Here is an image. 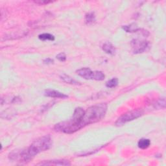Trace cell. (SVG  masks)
I'll list each match as a JSON object with an SVG mask.
<instances>
[{"instance_id":"cell-15","label":"cell","mask_w":166,"mask_h":166,"mask_svg":"<svg viewBox=\"0 0 166 166\" xmlns=\"http://www.w3.org/2000/svg\"><path fill=\"white\" fill-rule=\"evenodd\" d=\"M118 85V79L117 78H113L109 81H107L106 83V86L107 88H114Z\"/></svg>"},{"instance_id":"cell-7","label":"cell","mask_w":166,"mask_h":166,"mask_svg":"<svg viewBox=\"0 0 166 166\" xmlns=\"http://www.w3.org/2000/svg\"><path fill=\"white\" fill-rule=\"evenodd\" d=\"M38 165H70L71 164L68 160H47L43 162H40Z\"/></svg>"},{"instance_id":"cell-9","label":"cell","mask_w":166,"mask_h":166,"mask_svg":"<svg viewBox=\"0 0 166 166\" xmlns=\"http://www.w3.org/2000/svg\"><path fill=\"white\" fill-rule=\"evenodd\" d=\"M103 50L107 54L114 55L115 53V48L110 42H106L103 45Z\"/></svg>"},{"instance_id":"cell-6","label":"cell","mask_w":166,"mask_h":166,"mask_svg":"<svg viewBox=\"0 0 166 166\" xmlns=\"http://www.w3.org/2000/svg\"><path fill=\"white\" fill-rule=\"evenodd\" d=\"M78 76L83 77L85 79L94 80V71H92L88 68H83L77 70L76 71Z\"/></svg>"},{"instance_id":"cell-18","label":"cell","mask_w":166,"mask_h":166,"mask_svg":"<svg viewBox=\"0 0 166 166\" xmlns=\"http://www.w3.org/2000/svg\"><path fill=\"white\" fill-rule=\"evenodd\" d=\"M53 60L51 59H49V58H48V59H46L44 61V63L46 64H52L53 63Z\"/></svg>"},{"instance_id":"cell-14","label":"cell","mask_w":166,"mask_h":166,"mask_svg":"<svg viewBox=\"0 0 166 166\" xmlns=\"http://www.w3.org/2000/svg\"><path fill=\"white\" fill-rule=\"evenodd\" d=\"M95 21V16L94 12L88 13L85 16V22L86 24L93 23Z\"/></svg>"},{"instance_id":"cell-5","label":"cell","mask_w":166,"mask_h":166,"mask_svg":"<svg viewBox=\"0 0 166 166\" xmlns=\"http://www.w3.org/2000/svg\"><path fill=\"white\" fill-rule=\"evenodd\" d=\"M131 46L134 53L138 54L146 51L147 49L149 48V43L145 40L136 39L132 41Z\"/></svg>"},{"instance_id":"cell-3","label":"cell","mask_w":166,"mask_h":166,"mask_svg":"<svg viewBox=\"0 0 166 166\" xmlns=\"http://www.w3.org/2000/svg\"><path fill=\"white\" fill-rule=\"evenodd\" d=\"M52 145V140L49 136H44L36 139L27 149L28 154L31 159L38 154L50 149Z\"/></svg>"},{"instance_id":"cell-1","label":"cell","mask_w":166,"mask_h":166,"mask_svg":"<svg viewBox=\"0 0 166 166\" xmlns=\"http://www.w3.org/2000/svg\"><path fill=\"white\" fill-rule=\"evenodd\" d=\"M85 110L82 108H77L75 110L72 117L67 120L57 123L55 126V130L58 132L66 134H73L84 127L82 123V118Z\"/></svg>"},{"instance_id":"cell-13","label":"cell","mask_w":166,"mask_h":166,"mask_svg":"<svg viewBox=\"0 0 166 166\" xmlns=\"http://www.w3.org/2000/svg\"><path fill=\"white\" fill-rule=\"evenodd\" d=\"M122 28L128 32H137L138 30H139V29H138L137 26H136L135 24H131L130 26H124L122 27Z\"/></svg>"},{"instance_id":"cell-11","label":"cell","mask_w":166,"mask_h":166,"mask_svg":"<svg viewBox=\"0 0 166 166\" xmlns=\"http://www.w3.org/2000/svg\"><path fill=\"white\" fill-rule=\"evenodd\" d=\"M151 145V141L149 139H145V138H142L139 140V142L138 143V147L142 149H145L148 148Z\"/></svg>"},{"instance_id":"cell-8","label":"cell","mask_w":166,"mask_h":166,"mask_svg":"<svg viewBox=\"0 0 166 166\" xmlns=\"http://www.w3.org/2000/svg\"><path fill=\"white\" fill-rule=\"evenodd\" d=\"M44 94L47 97H50L52 98H60V99H65L68 97V95H66L61 92H59V91L54 90H46L44 92Z\"/></svg>"},{"instance_id":"cell-17","label":"cell","mask_w":166,"mask_h":166,"mask_svg":"<svg viewBox=\"0 0 166 166\" xmlns=\"http://www.w3.org/2000/svg\"><path fill=\"white\" fill-rule=\"evenodd\" d=\"M36 3L39 4V5H46V4H49L50 3H52L51 1H42V0H39V1H35V2Z\"/></svg>"},{"instance_id":"cell-4","label":"cell","mask_w":166,"mask_h":166,"mask_svg":"<svg viewBox=\"0 0 166 166\" xmlns=\"http://www.w3.org/2000/svg\"><path fill=\"white\" fill-rule=\"evenodd\" d=\"M142 114L143 112H142V110H134L129 111L125 114H124L123 115H122L121 117H120L118 119V120L116 121L115 124L118 127L122 126L124 124L127 123V122H129L136 118H138L142 115Z\"/></svg>"},{"instance_id":"cell-16","label":"cell","mask_w":166,"mask_h":166,"mask_svg":"<svg viewBox=\"0 0 166 166\" xmlns=\"http://www.w3.org/2000/svg\"><path fill=\"white\" fill-rule=\"evenodd\" d=\"M56 59L61 62H64L66 60V56L65 53H61L59 55H56Z\"/></svg>"},{"instance_id":"cell-12","label":"cell","mask_w":166,"mask_h":166,"mask_svg":"<svg viewBox=\"0 0 166 166\" xmlns=\"http://www.w3.org/2000/svg\"><path fill=\"white\" fill-rule=\"evenodd\" d=\"M38 38L40 40L42 41H54L55 40V37L49 33H43L38 36Z\"/></svg>"},{"instance_id":"cell-2","label":"cell","mask_w":166,"mask_h":166,"mask_svg":"<svg viewBox=\"0 0 166 166\" xmlns=\"http://www.w3.org/2000/svg\"><path fill=\"white\" fill-rule=\"evenodd\" d=\"M107 111V105L106 103L97 104L90 106L85 110L82 118L84 127L88 124L95 123L101 120Z\"/></svg>"},{"instance_id":"cell-10","label":"cell","mask_w":166,"mask_h":166,"mask_svg":"<svg viewBox=\"0 0 166 166\" xmlns=\"http://www.w3.org/2000/svg\"><path fill=\"white\" fill-rule=\"evenodd\" d=\"M61 78L64 82H65L66 83H68V84H70V85H81L79 82L73 79L70 76H68V75L62 74V76H61Z\"/></svg>"}]
</instances>
